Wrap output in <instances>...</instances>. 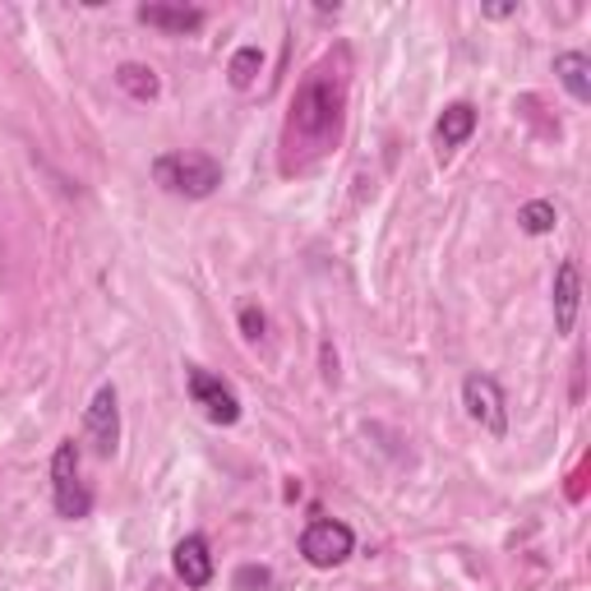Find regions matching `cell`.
Masks as SVG:
<instances>
[{
  "label": "cell",
  "mask_w": 591,
  "mask_h": 591,
  "mask_svg": "<svg viewBox=\"0 0 591 591\" xmlns=\"http://www.w3.org/2000/svg\"><path fill=\"white\" fill-rule=\"evenodd\" d=\"M338 125H342V84L319 70L314 79H305L301 93H296V102H291L287 144L301 140V144L324 148L333 134H338Z\"/></svg>",
  "instance_id": "1"
},
{
  "label": "cell",
  "mask_w": 591,
  "mask_h": 591,
  "mask_svg": "<svg viewBox=\"0 0 591 591\" xmlns=\"http://www.w3.org/2000/svg\"><path fill=\"white\" fill-rule=\"evenodd\" d=\"M153 176L162 190L185 194V200H208L222 185V167L208 153H167L153 162Z\"/></svg>",
  "instance_id": "2"
},
{
  "label": "cell",
  "mask_w": 591,
  "mask_h": 591,
  "mask_svg": "<svg viewBox=\"0 0 591 591\" xmlns=\"http://www.w3.org/2000/svg\"><path fill=\"white\" fill-rule=\"evenodd\" d=\"M51 499H56V514L61 518H88V508H93V495H88V485L79 481V448L74 439H65L61 448H56V458H51Z\"/></svg>",
  "instance_id": "3"
},
{
  "label": "cell",
  "mask_w": 591,
  "mask_h": 591,
  "mask_svg": "<svg viewBox=\"0 0 591 591\" xmlns=\"http://www.w3.org/2000/svg\"><path fill=\"white\" fill-rule=\"evenodd\" d=\"M351 550H357V536H351V527L338 522V518L310 522L305 536H301V555H305L314 568H338V564H347Z\"/></svg>",
  "instance_id": "4"
},
{
  "label": "cell",
  "mask_w": 591,
  "mask_h": 591,
  "mask_svg": "<svg viewBox=\"0 0 591 591\" xmlns=\"http://www.w3.org/2000/svg\"><path fill=\"white\" fill-rule=\"evenodd\" d=\"M462 407H467L471 421L490 430V435H504V430H508L504 388L490 379V374H467V379H462Z\"/></svg>",
  "instance_id": "5"
},
{
  "label": "cell",
  "mask_w": 591,
  "mask_h": 591,
  "mask_svg": "<svg viewBox=\"0 0 591 591\" xmlns=\"http://www.w3.org/2000/svg\"><path fill=\"white\" fill-rule=\"evenodd\" d=\"M84 430H88V444L102 453V458H111L116 448H121V398H116V388L102 384L93 393L88 402V417H84Z\"/></svg>",
  "instance_id": "6"
},
{
  "label": "cell",
  "mask_w": 591,
  "mask_h": 591,
  "mask_svg": "<svg viewBox=\"0 0 591 591\" xmlns=\"http://www.w3.org/2000/svg\"><path fill=\"white\" fill-rule=\"evenodd\" d=\"M185 384H190V393H194V402L208 411V421H218V425H236V421H241V402H236V393L218 379V374L190 365V370H185Z\"/></svg>",
  "instance_id": "7"
},
{
  "label": "cell",
  "mask_w": 591,
  "mask_h": 591,
  "mask_svg": "<svg viewBox=\"0 0 591 591\" xmlns=\"http://www.w3.org/2000/svg\"><path fill=\"white\" fill-rule=\"evenodd\" d=\"M582 305V268L578 260H564L555 268V333H574Z\"/></svg>",
  "instance_id": "8"
},
{
  "label": "cell",
  "mask_w": 591,
  "mask_h": 591,
  "mask_svg": "<svg viewBox=\"0 0 591 591\" xmlns=\"http://www.w3.org/2000/svg\"><path fill=\"white\" fill-rule=\"evenodd\" d=\"M171 564H176V578H181L185 587H194V591L213 582V555H208L204 536H185L171 550Z\"/></svg>",
  "instance_id": "9"
},
{
  "label": "cell",
  "mask_w": 591,
  "mask_h": 591,
  "mask_svg": "<svg viewBox=\"0 0 591 591\" xmlns=\"http://www.w3.org/2000/svg\"><path fill=\"white\" fill-rule=\"evenodd\" d=\"M140 24L162 28V33H194V28H204V10H194V5H140Z\"/></svg>",
  "instance_id": "10"
},
{
  "label": "cell",
  "mask_w": 591,
  "mask_h": 591,
  "mask_svg": "<svg viewBox=\"0 0 591 591\" xmlns=\"http://www.w3.org/2000/svg\"><path fill=\"white\" fill-rule=\"evenodd\" d=\"M435 134H439L444 148H462L471 134H477V107H471V102H453V107L439 116Z\"/></svg>",
  "instance_id": "11"
},
{
  "label": "cell",
  "mask_w": 591,
  "mask_h": 591,
  "mask_svg": "<svg viewBox=\"0 0 591 591\" xmlns=\"http://www.w3.org/2000/svg\"><path fill=\"white\" fill-rule=\"evenodd\" d=\"M555 74H559V84L574 93V102H591V61L582 51H559Z\"/></svg>",
  "instance_id": "12"
},
{
  "label": "cell",
  "mask_w": 591,
  "mask_h": 591,
  "mask_svg": "<svg viewBox=\"0 0 591 591\" xmlns=\"http://www.w3.org/2000/svg\"><path fill=\"white\" fill-rule=\"evenodd\" d=\"M116 84H121V93H130V97H140V102H153L157 97V74L148 70V65H140V61H125L121 70H116Z\"/></svg>",
  "instance_id": "13"
},
{
  "label": "cell",
  "mask_w": 591,
  "mask_h": 591,
  "mask_svg": "<svg viewBox=\"0 0 591 591\" xmlns=\"http://www.w3.org/2000/svg\"><path fill=\"white\" fill-rule=\"evenodd\" d=\"M260 70H264V51L260 47H241L231 56V65H227V79H231V88H250L254 79H260Z\"/></svg>",
  "instance_id": "14"
},
{
  "label": "cell",
  "mask_w": 591,
  "mask_h": 591,
  "mask_svg": "<svg viewBox=\"0 0 591 591\" xmlns=\"http://www.w3.org/2000/svg\"><path fill=\"white\" fill-rule=\"evenodd\" d=\"M555 222H559V213H555V204H550V200H531V204H522V213H518V227H522L527 236L555 231Z\"/></svg>",
  "instance_id": "15"
},
{
  "label": "cell",
  "mask_w": 591,
  "mask_h": 591,
  "mask_svg": "<svg viewBox=\"0 0 591 591\" xmlns=\"http://www.w3.org/2000/svg\"><path fill=\"white\" fill-rule=\"evenodd\" d=\"M268 582H273V574H268V568H260V564H245L241 568V574H236V591H268Z\"/></svg>",
  "instance_id": "16"
},
{
  "label": "cell",
  "mask_w": 591,
  "mask_h": 591,
  "mask_svg": "<svg viewBox=\"0 0 591 591\" xmlns=\"http://www.w3.org/2000/svg\"><path fill=\"white\" fill-rule=\"evenodd\" d=\"M264 328H268V319H264V310L260 305H241V333L250 342H260L264 338Z\"/></svg>",
  "instance_id": "17"
},
{
  "label": "cell",
  "mask_w": 591,
  "mask_h": 591,
  "mask_svg": "<svg viewBox=\"0 0 591 591\" xmlns=\"http://www.w3.org/2000/svg\"><path fill=\"white\" fill-rule=\"evenodd\" d=\"M514 10H518V5H485V14H490V19H508Z\"/></svg>",
  "instance_id": "18"
}]
</instances>
